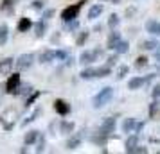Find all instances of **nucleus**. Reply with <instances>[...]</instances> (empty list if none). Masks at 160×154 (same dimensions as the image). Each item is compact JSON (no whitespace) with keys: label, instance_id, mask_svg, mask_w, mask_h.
Masks as SVG:
<instances>
[{"label":"nucleus","instance_id":"8fccbe9b","mask_svg":"<svg viewBox=\"0 0 160 154\" xmlns=\"http://www.w3.org/2000/svg\"><path fill=\"white\" fill-rule=\"evenodd\" d=\"M102 2H112V4H121V0H102Z\"/></svg>","mask_w":160,"mask_h":154},{"label":"nucleus","instance_id":"6ab92c4d","mask_svg":"<svg viewBox=\"0 0 160 154\" xmlns=\"http://www.w3.org/2000/svg\"><path fill=\"white\" fill-rule=\"evenodd\" d=\"M102 11H104V6H102V4L92 6V7L88 9V20H97V18L102 15Z\"/></svg>","mask_w":160,"mask_h":154},{"label":"nucleus","instance_id":"58836bf2","mask_svg":"<svg viewBox=\"0 0 160 154\" xmlns=\"http://www.w3.org/2000/svg\"><path fill=\"white\" fill-rule=\"evenodd\" d=\"M78 27H79V20H78V18H76V20H70V22H67V29L70 30V32L78 30Z\"/></svg>","mask_w":160,"mask_h":154},{"label":"nucleus","instance_id":"412c9836","mask_svg":"<svg viewBox=\"0 0 160 154\" xmlns=\"http://www.w3.org/2000/svg\"><path fill=\"white\" fill-rule=\"evenodd\" d=\"M95 66H85L83 70H81V73H79V77L81 79H85V81H90V79H95L97 75H95Z\"/></svg>","mask_w":160,"mask_h":154},{"label":"nucleus","instance_id":"9d476101","mask_svg":"<svg viewBox=\"0 0 160 154\" xmlns=\"http://www.w3.org/2000/svg\"><path fill=\"white\" fill-rule=\"evenodd\" d=\"M121 40H122V38H121V32L117 29H112V32L108 34V40H106V49H108V50H115L117 43H119Z\"/></svg>","mask_w":160,"mask_h":154},{"label":"nucleus","instance_id":"473e14b6","mask_svg":"<svg viewBox=\"0 0 160 154\" xmlns=\"http://www.w3.org/2000/svg\"><path fill=\"white\" fill-rule=\"evenodd\" d=\"M128 73H130V66H128V65H121V66H119V70H117V75H115L117 81H122Z\"/></svg>","mask_w":160,"mask_h":154},{"label":"nucleus","instance_id":"4be33fe9","mask_svg":"<svg viewBox=\"0 0 160 154\" xmlns=\"http://www.w3.org/2000/svg\"><path fill=\"white\" fill-rule=\"evenodd\" d=\"M144 84H146L144 77H131L130 81H128V88H130L131 91H135V90H140Z\"/></svg>","mask_w":160,"mask_h":154},{"label":"nucleus","instance_id":"f704fd0d","mask_svg":"<svg viewBox=\"0 0 160 154\" xmlns=\"http://www.w3.org/2000/svg\"><path fill=\"white\" fill-rule=\"evenodd\" d=\"M148 65H149V63H148V58H146V56H138V58L135 59V68H137V70H142V68H146Z\"/></svg>","mask_w":160,"mask_h":154},{"label":"nucleus","instance_id":"a18cd8bd","mask_svg":"<svg viewBox=\"0 0 160 154\" xmlns=\"http://www.w3.org/2000/svg\"><path fill=\"white\" fill-rule=\"evenodd\" d=\"M59 40H61V34H59V32H56V34H54V36L51 38V41H52V43H58Z\"/></svg>","mask_w":160,"mask_h":154},{"label":"nucleus","instance_id":"5701e85b","mask_svg":"<svg viewBox=\"0 0 160 154\" xmlns=\"http://www.w3.org/2000/svg\"><path fill=\"white\" fill-rule=\"evenodd\" d=\"M34 36L40 40V38H43L45 36V32H47V23H45V20H40L38 23H34Z\"/></svg>","mask_w":160,"mask_h":154},{"label":"nucleus","instance_id":"72a5a7b5","mask_svg":"<svg viewBox=\"0 0 160 154\" xmlns=\"http://www.w3.org/2000/svg\"><path fill=\"white\" fill-rule=\"evenodd\" d=\"M121 25V18H119V15H110V18H108V27L110 29H117Z\"/></svg>","mask_w":160,"mask_h":154},{"label":"nucleus","instance_id":"cd10ccee","mask_svg":"<svg viewBox=\"0 0 160 154\" xmlns=\"http://www.w3.org/2000/svg\"><path fill=\"white\" fill-rule=\"evenodd\" d=\"M128 50H130V43L126 41V40H121L119 43H117V47H115V52L117 54H128Z\"/></svg>","mask_w":160,"mask_h":154},{"label":"nucleus","instance_id":"4c0bfd02","mask_svg":"<svg viewBox=\"0 0 160 154\" xmlns=\"http://www.w3.org/2000/svg\"><path fill=\"white\" fill-rule=\"evenodd\" d=\"M54 13H56L54 9H43V11H42V20H45V22L51 20L52 16H54Z\"/></svg>","mask_w":160,"mask_h":154},{"label":"nucleus","instance_id":"bb28decb","mask_svg":"<svg viewBox=\"0 0 160 154\" xmlns=\"http://www.w3.org/2000/svg\"><path fill=\"white\" fill-rule=\"evenodd\" d=\"M88 38H90V32H88L87 29L81 30L79 34H78V38H76V45H78V47H83V45L88 41Z\"/></svg>","mask_w":160,"mask_h":154},{"label":"nucleus","instance_id":"0eeeda50","mask_svg":"<svg viewBox=\"0 0 160 154\" xmlns=\"http://www.w3.org/2000/svg\"><path fill=\"white\" fill-rule=\"evenodd\" d=\"M97 54H95V50H83L79 54V63L83 66H90L94 61H97Z\"/></svg>","mask_w":160,"mask_h":154},{"label":"nucleus","instance_id":"ea45409f","mask_svg":"<svg viewBox=\"0 0 160 154\" xmlns=\"http://www.w3.org/2000/svg\"><path fill=\"white\" fill-rule=\"evenodd\" d=\"M68 56H70V54L67 50H56V59H58V61H67Z\"/></svg>","mask_w":160,"mask_h":154},{"label":"nucleus","instance_id":"dca6fc26","mask_svg":"<svg viewBox=\"0 0 160 154\" xmlns=\"http://www.w3.org/2000/svg\"><path fill=\"white\" fill-rule=\"evenodd\" d=\"M146 32L151 36H160V22L158 20H148L146 22Z\"/></svg>","mask_w":160,"mask_h":154},{"label":"nucleus","instance_id":"2eb2a0df","mask_svg":"<svg viewBox=\"0 0 160 154\" xmlns=\"http://www.w3.org/2000/svg\"><path fill=\"white\" fill-rule=\"evenodd\" d=\"M81 142H83V134H72L67 140V151H76L78 147H81Z\"/></svg>","mask_w":160,"mask_h":154},{"label":"nucleus","instance_id":"1a4fd4ad","mask_svg":"<svg viewBox=\"0 0 160 154\" xmlns=\"http://www.w3.org/2000/svg\"><path fill=\"white\" fill-rule=\"evenodd\" d=\"M13 66H16V59L4 58L0 61V73H2V75H9V73L13 72Z\"/></svg>","mask_w":160,"mask_h":154},{"label":"nucleus","instance_id":"39448f33","mask_svg":"<svg viewBox=\"0 0 160 154\" xmlns=\"http://www.w3.org/2000/svg\"><path fill=\"white\" fill-rule=\"evenodd\" d=\"M34 54L32 52H27V54H22L20 58L16 59V68L18 70H27V68H31L32 66V63H34Z\"/></svg>","mask_w":160,"mask_h":154},{"label":"nucleus","instance_id":"c03bdc74","mask_svg":"<svg viewBox=\"0 0 160 154\" xmlns=\"http://www.w3.org/2000/svg\"><path fill=\"white\" fill-rule=\"evenodd\" d=\"M144 122H137V125H135V131L133 133H137V134H140V131H142V129H144Z\"/></svg>","mask_w":160,"mask_h":154},{"label":"nucleus","instance_id":"7c9ffc66","mask_svg":"<svg viewBox=\"0 0 160 154\" xmlns=\"http://www.w3.org/2000/svg\"><path fill=\"white\" fill-rule=\"evenodd\" d=\"M110 73H112V66H108V65H102L95 70V75L97 77H108Z\"/></svg>","mask_w":160,"mask_h":154},{"label":"nucleus","instance_id":"f03ea898","mask_svg":"<svg viewBox=\"0 0 160 154\" xmlns=\"http://www.w3.org/2000/svg\"><path fill=\"white\" fill-rule=\"evenodd\" d=\"M16 118H18V113L13 108H8V110L2 111V115H0V125L4 127V131H13V127L16 125Z\"/></svg>","mask_w":160,"mask_h":154},{"label":"nucleus","instance_id":"2f4dec72","mask_svg":"<svg viewBox=\"0 0 160 154\" xmlns=\"http://www.w3.org/2000/svg\"><path fill=\"white\" fill-rule=\"evenodd\" d=\"M158 110H160V102H158V99H153V102L149 104V118H155V117H157Z\"/></svg>","mask_w":160,"mask_h":154},{"label":"nucleus","instance_id":"de8ad7c7","mask_svg":"<svg viewBox=\"0 0 160 154\" xmlns=\"http://www.w3.org/2000/svg\"><path fill=\"white\" fill-rule=\"evenodd\" d=\"M135 15V9L131 7V9H126V16H128V18H130V16H133Z\"/></svg>","mask_w":160,"mask_h":154},{"label":"nucleus","instance_id":"4468645a","mask_svg":"<svg viewBox=\"0 0 160 154\" xmlns=\"http://www.w3.org/2000/svg\"><path fill=\"white\" fill-rule=\"evenodd\" d=\"M140 49L148 50V52H160V41H157V40H146V41L140 43Z\"/></svg>","mask_w":160,"mask_h":154},{"label":"nucleus","instance_id":"f3484780","mask_svg":"<svg viewBox=\"0 0 160 154\" xmlns=\"http://www.w3.org/2000/svg\"><path fill=\"white\" fill-rule=\"evenodd\" d=\"M135 125H137V120L133 117H128V118H124L122 120V125H121V129H122V133H133L135 131Z\"/></svg>","mask_w":160,"mask_h":154},{"label":"nucleus","instance_id":"7ed1b4c3","mask_svg":"<svg viewBox=\"0 0 160 154\" xmlns=\"http://www.w3.org/2000/svg\"><path fill=\"white\" fill-rule=\"evenodd\" d=\"M87 0H79L78 4H72V6H68V7H65L63 11H61V20L63 22H70V20H76L78 16H79V11L81 7H83V4H85Z\"/></svg>","mask_w":160,"mask_h":154},{"label":"nucleus","instance_id":"79ce46f5","mask_svg":"<svg viewBox=\"0 0 160 154\" xmlns=\"http://www.w3.org/2000/svg\"><path fill=\"white\" fill-rule=\"evenodd\" d=\"M151 97L153 99H160V82H157L151 90Z\"/></svg>","mask_w":160,"mask_h":154},{"label":"nucleus","instance_id":"c85d7f7f","mask_svg":"<svg viewBox=\"0 0 160 154\" xmlns=\"http://www.w3.org/2000/svg\"><path fill=\"white\" fill-rule=\"evenodd\" d=\"M40 115H42V108H36V110L32 111V113H31L29 117H27V118H25V120L22 122V125L25 127L27 124H32V122H34V120H36V118L40 117Z\"/></svg>","mask_w":160,"mask_h":154},{"label":"nucleus","instance_id":"09e8293b","mask_svg":"<svg viewBox=\"0 0 160 154\" xmlns=\"http://www.w3.org/2000/svg\"><path fill=\"white\" fill-rule=\"evenodd\" d=\"M94 30H95V32H101V30H102V25H101V23H97V25L94 27Z\"/></svg>","mask_w":160,"mask_h":154},{"label":"nucleus","instance_id":"a211bd4d","mask_svg":"<svg viewBox=\"0 0 160 154\" xmlns=\"http://www.w3.org/2000/svg\"><path fill=\"white\" fill-rule=\"evenodd\" d=\"M32 27H34V23L31 22V18H27V16L20 18V20H18V25H16L18 32H27V30L32 29Z\"/></svg>","mask_w":160,"mask_h":154},{"label":"nucleus","instance_id":"b1692460","mask_svg":"<svg viewBox=\"0 0 160 154\" xmlns=\"http://www.w3.org/2000/svg\"><path fill=\"white\" fill-rule=\"evenodd\" d=\"M74 129H76V124L74 122H68V120H61L59 122V133L61 134H70Z\"/></svg>","mask_w":160,"mask_h":154},{"label":"nucleus","instance_id":"f257e3e1","mask_svg":"<svg viewBox=\"0 0 160 154\" xmlns=\"http://www.w3.org/2000/svg\"><path fill=\"white\" fill-rule=\"evenodd\" d=\"M112 99H113V88H112V86H104V88H101L94 95V99H92V108H94V110H101V108H104Z\"/></svg>","mask_w":160,"mask_h":154},{"label":"nucleus","instance_id":"ddd939ff","mask_svg":"<svg viewBox=\"0 0 160 154\" xmlns=\"http://www.w3.org/2000/svg\"><path fill=\"white\" fill-rule=\"evenodd\" d=\"M54 59H56V50H43V52H40V56H38V63L49 65Z\"/></svg>","mask_w":160,"mask_h":154},{"label":"nucleus","instance_id":"c9c22d12","mask_svg":"<svg viewBox=\"0 0 160 154\" xmlns=\"http://www.w3.org/2000/svg\"><path fill=\"white\" fill-rule=\"evenodd\" d=\"M29 7L34 9V11H43V9H45V0H34Z\"/></svg>","mask_w":160,"mask_h":154},{"label":"nucleus","instance_id":"393cba45","mask_svg":"<svg viewBox=\"0 0 160 154\" xmlns=\"http://www.w3.org/2000/svg\"><path fill=\"white\" fill-rule=\"evenodd\" d=\"M9 40V27L8 23H0V47H4V45L8 43Z\"/></svg>","mask_w":160,"mask_h":154},{"label":"nucleus","instance_id":"20e7f679","mask_svg":"<svg viewBox=\"0 0 160 154\" xmlns=\"http://www.w3.org/2000/svg\"><path fill=\"white\" fill-rule=\"evenodd\" d=\"M115 127H117V118H115V117H106V118L101 122V125H99L97 133L106 134V136H112V133L115 131Z\"/></svg>","mask_w":160,"mask_h":154},{"label":"nucleus","instance_id":"37998d69","mask_svg":"<svg viewBox=\"0 0 160 154\" xmlns=\"http://www.w3.org/2000/svg\"><path fill=\"white\" fill-rule=\"evenodd\" d=\"M146 152H148V147H142V145H137L131 151V154H146Z\"/></svg>","mask_w":160,"mask_h":154},{"label":"nucleus","instance_id":"a878e982","mask_svg":"<svg viewBox=\"0 0 160 154\" xmlns=\"http://www.w3.org/2000/svg\"><path fill=\"white\" fill-rule=\"evenodd\" d=\"M108 138L110 136H106V134H101V133H95L94 136H92V142H94L95 145H101V147H104L106 145V142H108Z\"/></svg>","mask_w":160,"mask_h":154},{"label":"nucleus","instance_id":"aec40b11","mask_svg":"<svg viewBox=\"0 0 160 154\" xmlns=\"http://www.w3.org/2000/svg\"><path fill=\"white\" fill-rule=\"evenodd\" d=\"M15 2L16 0H2L0 2V11L6 15H13L15 13Z\"/></svg>","mask_w":160,"mask_h":154},{"label":"nucleus","instance_id":"49530a36","mask_svg":"<svg viewBox=\"0 0 160 154\" xmlns=\"http://www.w3.org/2000/svg\"><path fill=\"white\" fill-rule=\"evenodd\" d=\"M155 58H157V70H160V52H155Z\"/></svg>","mask_w":160,"mask_h":154},{"label":"nucleus","instance_id":"6e6552de","mask_svg":"<svg viewBox=\"0 0 160 154\" xmlns=\"http://www.w3.org/2000/svg\"><path fill=\"white\" fill-rule=\"evenodd\" d=\"M54 111L58 115H61V117H67L70 113V104L67 102V100H63V99H56L54 100Z\"/></svg>","mask_w":160,"mask_h":154},{"label":"nucleus","instance_id":"c756f323","mask_svg":"<svg viewBox=\"0 0 160 154\" xmlns=\"http://www.w3.org/2000/svg\"><path fill=\"white\" fill-rule=\"evenodd\" d=\"M40 95H42V91H32V93H31V95L25 99V104H23V106H25V110H29L31 106L36 102V99H38Z\"/></svg>","mask_w":160,"mask_h":154},{"label":"nucleus","instance_id":"a19ab883","mask_svg":"<svg viewBox=\"0 0 160 154\" xmlns=\"http://www.w3.org/2000/svg\"><path fill=\"white\" fill-rule=\"evenodd\" d=\"M43 151H45V134H42V136H40V140H38L36 152H43Z\"/></svg>","mask_w":160,"mask_h":154},{"label":"nucleus","instance_id":"423d86ee","mask_svg":"<svg viewBox=\"0 0 160 154\" xmlns=\"http://www.w3.org/2000/svg\"><path fill=\"white\" fill-rule=\"evenodd\" d=\"M18 88H20V73L9 75L8 82H6V93H8V95H15Z\"/></svg>","mask_w":160,"mask_h":154},{"label":"nucleus","instance_id":"9b49d317","mask_svg":"<svg viewBox=\"0 0 160 154\" xmlns=\"http://www.w3.org/2000/svg\"><path fill=\"white\" fill-rule=\"evenodd\" d=\"M138 136H140V134H137V133H130V136L126 138V143H124V147H126L124 152L131 154V151L138 145Z\"/></svg>","mask_w":160,"mask_h":154},{"label":"nucleus","instance_id":"f8f14e48","mask_svg":"<svg viewBox=\"0 0 160 154\" xmlns=\"http://www.w3.org/2000/svg\"><path fill=\"white\" fill-rule=\"evenodd\" d=\"M40 131L38 129H31V131L25 133V136H23V143H25V147L27 145H32V143H38V140H40Z\"/></svg>","mask_w":160,"mask_h":154},{"label":"nucleus","instance_id":"e433bc0d","mask_svg":"<svg viewBox=\"0 0 160 154\" xmlns=\"http://www.w3.org/2000/svg\"><path fill=\"white\" fill-rule=\"evenodd\" d=\"M119 56H121V54H112V56H108V58H106V65L108 66H115L117 65V61H119Z\"/></svg>","mask_w":160,"mask_h":154}]
</instances>
